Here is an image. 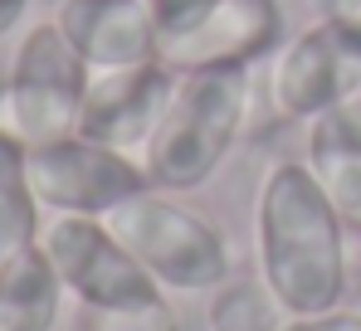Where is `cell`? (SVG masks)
<instances>
[{"label": "cell", "instance_id": "8fae6325", "mask_svg": "<svg viewBox=\"0 0 361 331\" xmlns=\"http://www.w3.org/2000/svg\"><path fill=\"white\" fill-rule=\"evenodd\" d=\"M302 166L312 170V180L347 220V229H361V93L307 122Z\"/></svg>", "mask_w": 361, "mask_h": 331}, {"label": "cell", "instance_id": "2e32d148", "mask_svg": "<svg viewBox=\"0 0 361 331\" xmlns=\"http://www.w3.org/2000/svg\"><path fill=\"white\" fill-rule=\"evenodd\" d=\"M283 331H361V312H352V307H327V312H312V317H288Z\"/></svg>", "mask_w": 361, "mask_h": 331}, {"label": "cell", "instance_id": "e0dca14e", "mask_svg": "<svg viewBox=\"0 0 361 331\" xmlns=\"http://www.w3.org/2000/svg\"><path fill=\"white\" fill-rule=\"evenodd\" d=\"M210 0H152V10H157V20H161V30L166 25H176L185 15H195V10H205Z\"/></svg>", "mask_w": 361, "mask_h": 331}, {"label": "cell", "instance_id": "3957f363", "mask_svg": "<svg viewBox=\"0 0 361 331\" xmlns=\"http://www.w3.org/2000/svg\"><path fill=\"white\" fill-rule=\"evenodd\" d=\"M122 249L171 292H215L230 282V244L215 224L166 190H142L103 215Z\"/></svg>", "mask_w": 361, "mask_h": 331}, {"label": "cell", "instance_id": "52a82bcc", "mask_svg": "<svg viewBox=\"0 0 361 331\" xmlns=\"http://www.w3.org/2000/svg\"><path fill=\"white\" fill-rule=\"evenodd\" d=\"M30 185L44 205V215H113L122 200L152 190L147 166L127 151H113L88 137H59L44 146H30Z\"/></svg>", "mask_w": 361, "mask_h": 331}, {"label": "cell", "instance_id": "4fadbf2b", "mask_svg": "<svg viewBox=\"0 0 361 331\" xmlns=\"http://www.w3.org/2000/svg\"><path fill=\"white\" fill-rule=\"evenodd\" d=\"M44 234V205L30 185V146L0 127V258L35 249Z\"/></svg>", "mask_w": 361, "mask_h": 331}, {"label": "cell", "instance_id": "5bb4252c", "mask_svg": "<svg viewBox=\"0 0 361 331\" xmlns=\"http://www.w3.org/2000/svg\"><path fill=\"white\" fill-rule=\"evenodd\" d=\"M288 312L269 292L264 277H230L215 287L210 302V331H283Z\"/></svg>", "mask_w": 361, "mask_h": 331}, {"label": "cell", "instance_id": "9a60e30c", "mask_svg": "<svg viewBox=\"0 0 361 331\" xmlns=\"http://www.w3.org/2000/svg\"><path fill=\"white\" fill-rule=\"evenodd\" d=\"M98 331H176V312L166 297L157 302H142V307H127V312H93Z\"/></svg>", "mask_w": 361, "mask_h": 331}, {"label": "cell", "instance_id": "5b68a950", "mask_svg": "<svg viewBox=\"0 0 361 331\" xmlns=\"http://www.w3.org/2000/svg\"><path fill=\"white\" fill-rule=\"evenodd\" d=\"M39 249L54 263L63 292L78 297L88 312H127V307L166 297V287L122 249V239L108 229V220L49 215Z\"/></svg>", "mask_w": 361, "mask_h": 331}, {"label": "cell", "instance_id": "7c38bea8", "mask_svg": "<svg viewBox=\"0 0 361 331\" xmlns=\"http://www.w3.org/2000/svg\"><path fill=\"white\" fill-rule=\"evenodd\" d=\"M63 297L68 292L39 244L0 258V331H54Z\"/></svg>", "mask_w": 361, "mask_h": 331}, {"label": "cell", "instance_id": "8992f818", "mask_svg": "<svg viewBox=\"0 0 361 331\" xmlns=\"http://www.w3.org/2000/svg\"><path fill=\"white\" fill-rule=\"evenodd\" d=\"M279 39H283L279 0H210L205 10L161 30L157 63L171 68L176 78L249 73L279 49Z\"/></svg>", "mask_w": 361, "mask_h": 331}, {"label": "cell", "instance_id": "277c9868", "mask_svg": "<svg viewBox=\"0 0 361 331\" xmlns=\"http://www.w3.org/2000/svg\"><path fill=\"white\" fill-rule=\"evenodd\" d=\"M88 78L93 68L78 58V49L63 39L54 20L25 30L0 88V108H5L0 127H10L25 146L73 137L83 117V98H88Z\"/></svg>", "mask_w": 361, "mask_h": 331}, {"label": "cell", "instance_id": "6da1fadb", "mask_svg": "<svg viewBox=\"0 0 361 331\" xmlns=\"http://www.w3.org/2000/svg\"><path fill=\"white\" fill-rule=\"evenodd\" d=\"M259 277L288 317L342 307L347 297V220L332 210L302 161H279L254 205Z\"/></svg>", "mask_w": 361, "mask_h": 331}, {"label": "cell", "instance_id": "ac0fdd59", "mask_svg": "<svg viewBox=\"0 0 361 331\" xmlns=\"http://www.w3.org/2000/svg\"><path fill=\"white\" fill-rule=\"evenodd\" d=\"M25 5H30V0H0V39L25 20Z\"/></svg>", "mask_w": 361, "mask_h": 331}, {"label": "cell", "instance_id": "30bf717a", "mask_svg": "<svg viewBox=\"0 0 361 331\" xmlns=\"http://www.w3.org/2000/svg\"><path fill=\"white\" fill-rule=\"evenodd\" d=\"M54 25L93 73L152 63L161 39V20L152 0H63Z\"/></svg>", "mask_w": 361, "mask_h": 331}, {"label": "cell", "instance_id": "7a4b0ae2", "mask_svg": "<svg viewBox=\"0 0 361 331\" xmlns=\"http://www.w3.org/2000/svg\"><path fill=\"white\" fill-rule=\"evenodd\" d=\"M244 122H249V73L180 78L157 137L142 151L152 190L176 195L205 185L244 137Z\"/></svg>", "mask_w": 361, "mask_h": 331}, {"label": "cell", "instance_id": "9c48e42d", "mask_svg": "<svg viewBox=\"0 0 361 331\" xmlns=\"http://www.w3.org/2000/svg\"><path fill=\"white\" fill-rule=\"evenodd\" d=\"M176 73L152 63H132V68H103L88 78V98L78 117V137L103 142L113 151H127L142 161L147 142L157 137L161 117L176 98Z\"/></svg>", "mask_w": 361, "mask_h": 331}, {"label": "cell", "instance_id": "ba28073f", "mask_svg": "<svg viewBox=\"0 0 361 331\" xmlns=\"http://www.w3.org/2000/svg\"><path fill=\"white\" fill-rule=\"evenodd\" d=\"M361 93V25L317 15L298 30L274 63V108L288 122H312L342 98Z\"/></svg>", "mask_w": 361, "mask_h": 331}]
</instances>
